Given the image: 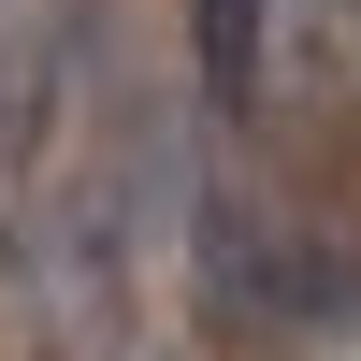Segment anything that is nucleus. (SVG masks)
Here are the masks:
<instances>
[{
  "instance_id": "f257e3e1",
  "label": "nucleus",
  "mask_w": 361,
  "mask_h": 361,
  "mask_svg": "<svg viewBox=\"0 0 361 361\" xmlns=\"http://www.w3.org/2000/svg\"><path fill=\"white\" fill-rule=\"evenodd\" d=\"M202 304L231 333H318V318L361 304V275L333 246H304V231H275L246 188H202Z\"/></svg>"
},
{
  "instance_id": "f03ea898",
  "label": "nucleus",
  "mask_w": 361,
  "mask_h": 361,
  "mask_svg": "<svg viewBox=\"0 0 361 361\" xmlns=\"http://www.w3.org/2000/svg\"><path fill=\"white\" fill-rule=\"evenodd\" d=\"M188 44H202V102L260 116V73H275V0H188Z\"/></svg>"
},
{
  "instance_id": "7ed1b4c3",
  "label": "nucleus",
  "mask_w": 361,
  "mask_h": 361,
  "mask_svg": "<svg viewBox=\"0 0 361 361\" xmlns=\"http://www.w3.org/2000/svg\"><path fill=\"white\" fill-rule=\"evenodd\" d=\"M347 29H361V0H347Z\"/></svg>"
}]
</instances>
